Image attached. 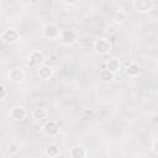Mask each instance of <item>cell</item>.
<instances>
[{
    "instance_id": "obj_1",
    "label": "cell",
    "mask_w": 158,
    "mask_h": 158,
    "mask_svg": "<svg viewBox=\"0 0 158 158\" xmlns=\"http://www.w3.org/2000/svg\"><path fill=\"white\" fill-rule=\"evenodd\" d=\"M60 33H62V30L57 25H54V23H47V25L43 26V30H42L43 37H46L48 40L59 38L60 37Z\"/></svg>"
},
{
    "instance_id": "obj_2",
    "label": "cell",
    "mask_w": 158,
    "mask_h": 158,
    "mask_svg": "<svg viewBox=\"0 0 158 158\" xmlns=\"http://www.w3.org/2000/svg\"><path fill=\"white\" fill-rule=\"evenodd\" d=\"M111 48H112L111 42L105 37H100L94 42V49L99 54H107L111 51Z\"/></svg>"
},
{
    "instance_id": "obj_3",
    "label": "cell",
    "mask_w": 158,
    "mask_h": 158,
    "mask_svg": "<svg viewBox=\"0 0 158 158\" xmlns=\"http://www.w3.org/2000/svg\"><path fill=\"white\" fill-rule=\"evenodd\" d=\"M1 40H2V42L7 43V44H12V43H16L20 40V33L16 28L10 27V28H6V30L2 31Z\"/></svg>"
},
{
    "instance_id": "obj_4",
    "label": "cell",
    "mask_w": 158,
    "mask_h": 158,
    "mask_svg": "<svg viewBox=\"0 0 158 158\" xmlns=\"http://www.w3.org/2000/svg\"><path fill=\"white\" fill-rule=\"evenodd\" d=\"M42 131L46 136H49V137H54L59 133L60 131V125L57 122V121H47L43 127H42Z\"/></svg>"
},
{
    "instance_id": "obj_5",
    "label": "cell",
    "mask_w": 158,
    "mask_h": 158,
    "mask_svg": "<svg viewBox=\"0 0 158 158\" xmlns=\"http://www.w3.org/2000/svg\"><path fill=\"white\" fill-rule=\"evenodd\" d=\"M133 7L139 14H148L153 9V0H133Z\"/></svg>"
},
{
    "instance_id": "obj_6",
    "label": "cell",
    "mask_w": 158,
    "mask_h": 158,
    "mask_svg": "<svg viewBox=\"0 0 158 158\" xmlns=\"http://www.w3.org/2000/svg\"><path fill=\"white\" fill-rule=\"evenodd\" d=\"M7 79L11 81V83H15V84H20L25 79V72L21 69V68H12L9 70L7 73Z\"/></svg>"
},
{
    "instance_id": "obj_7",
    "label": "cell",
    "mask_w": 158,
    "mask_h": 158,
    "mask_svg": "<svg viewBox=\"0 0 158 158\" xmlns=\"http://www.w3.org/2000/svg\"><path fill=\"white\" fill-rule=\"evenodd\" d=\"M43 62H44V54H43V52H41V51H33V52L30 53L28 60H27L28 65H31V67H40L41 64H43Z\"/></svg>"
},
{
    "instance_id": "obj_8",
    "label": "cell",
    "mask_w": 158,
    "mask_h": 158,
    "mask_svg": "<svg viewBox=\"0 0 158 158\" xmlns=\"http://www.w3.org/2000/svg\"><path fill=\"white\" fill-rule=\"evenodd\" d=\"M37 77L41 80H49L53 77V68L47 64H41L37 68Z\"/></svg>"
},
{
    "instance_id": "obj_9",
    "label": "cell",
    "mask_w": 158,
    "mask_h": 158,
    "mask_svg": "<svg viewBox=\"0 0 158 158\" xmlns=\"http://www.w3.org/2000/svg\"><path fill=\"white\" fill-rule=\"evenodd\" d=\"M59 38L62 40L63 43L70 44V43L77 41V33L74 31H72V30H62V33H60Z\"/></svg>"
},
{
    "instance_id": "obj_10",
    "label": "cell",
    "mask_w": 158,
    "mask_h": 158,
    "mask_svg": "<svg viewBox=\"0 0 158 158\" xmlns=\"http://www.w3.org/2000/svg\"><path fill=\"white\" fill-rule=\"evenodd\" d=\"M26 115H27V112H26V110H25L22 106H15V107H12L11 111H10L11 118H14V120H16V121L23 120V118L26 117Z\"/></svg>"
},
{
    "instance_id": "obj_11",
    "label": "cell",
    "mask_w": 158,
    "mask_h": 158,
    "mask_svg": "<svg viewBox=\"0 0 158 158\" xmlns=\"http://www.w3.org/2000/svg\"><path fill=\"white\" fill-rule=\"evenodd\" d=\"M86 154H88V152H86L85 147H83V146H75L69 152V156L72 158H84V157H86Z\"/></svg>"
},
{
    "instance_id": "obj_12",
    "label": "cell",
    "mask_w": 158,
    "mask_h": 158,
    "mask_svg": "<svg viewBox=\"0 0 158 158\" xmlns=\"http://www.w3.org/2000/svg\"><path fill=\"white\" fill-rule=\"evenodd\" d=\"M127 19H128V16H127V14L123 10H116L114 12V15H112V21L115 23H117V25L125 23L127 21Z\"/></svg>"
},
{
    "instance_id": "obj_13",
    "label": "cell",
    "mask_w": 158,
    "mask_h": 158,
    "mask_svg": "<svg viewBox=\"0 0 158 158\" xmlns=\"http://www.w3.org/2000/svg\"><path fill=\"white\" fill-rule=\"evenodd\" d=\"M114 75L115 73H112L111 70H109L107 68H104L99 72V79L102 81V83H110L112 79H114Z\"/></svg>"
},
{
    "instance_id": "obj_14",
    "label": "cell",
    "mask_w": 158,
    "mask_h": 158,
    "mask_svg": "<svg viewBox=\"0 0 158 158\" xmlns=\"http://www.w3.org/2000/svg\"><path fill=\"white\" fill-rule=\"evenodd\" d=\"M105 68H107L112 73H117L120 70V68H121V63H120V60L117 58H111V59H109L106 62V67Z\"/></svg>"
},
{
    "instance_id": "obj_15",
    "label": "cell",
    "mask_w": 158,
    "mask_h": 158,
    "mask_svg": "<svg viewBox=\"0 0 158 158\" xmlns=\"http://www.w3.org/2000/svg\"><path fill=\"white\" fill-rule=\"evenodd\" d=\"M139 72H141L139 65L136 64V63H131V64H128V65L126 67V74H127L128 77H132V78L138 77V75H139Z\"/></svg>"
},
{
    "instance_id": "obj_16",
    "label": "cell",
    "mask_w": 158,
    "mask_h": 158,
    "mask_svg": "<svg viewBox=\"0 0 158 158\" xmlns=\"http://www.w3.org/2000/svg\"><path fill=\"white\" fill-rule=\"evenodd\" d=\"M60 153V149L57 144H49L46 149H44V154L47 157H51V158H54V157H58Z\"/></svg>"
},
{
    "instance_id": "obj_17",
    "label": "cell",
    "mask_w": 158,
    "mask_h": 158,
    "mask_svg": "<svg viewBox=\"0 0 158 158\" xmlns=\"http://www.w3.org/2000/svg\"><path fill=\"white\" fill-rule=\"evenodd\" d=\"M47 115H48L47 114V110L43 109V107H36L32 111V117L35 120H43V118L47 117Z\"/></svg>"
},
{
    "instance_id": "obj_18",
    "label": "cell",
    "mask_w": 158,
    "mask_h": 158,
    "mask_svg": "<svg viewBox=\"0 0 158 158\" xmlns=\"http://www.w3.org/2000/svg\"><path fill=\"white\" fill-rule=\"evenodd\" d=\"M19 151H20V143H17V142H11V143L7 146V148H6V154H7L9 157H12V156H15Z\"/></svg>"
},
{
    "instance_id": "obj_19",
    "label": "cell",
    "mask_w": 158,
    "mask_h": 158,
    "mask_svg": "<svg viewBox=\"0 0 158 158\" xmlns=\"http://www.w3.org/2000/svg\"><path fill=\"white\" fill-rule=\"evenodd\" d=\"M7 96V90H6V86L4 84L0 85V100H5Z\"/></svg>"
},
{
    "instance_id": "obj_20",
    "label": "cell",
    "mask_w": 158,
    "mask_h": 158,
    "mask_svg": "<svg viewBox=\"0 0 158 158\" xmlns=\"http://www.w3.org/2000/svg\"><path fill=\"white\" fill-rule=\"evenodd\" d=\"M151 149H152L156 154H158V139H156V141L152 142V144H151Z\"/></svg>"
},
{
    "instance_id": "obj_21",
    "label": "cell",
    "mask_w": 158,
    "mask_h": 158,
    "mask_svg": "<svg viewBox=\"0 0 158 158\" xmlns=\"http://www.w3.org/2000/svg\"><path fill=\"white\" fill-rule=\"evenodd\" d=\"M63 2H65L67 5H77L79 0H63Z\"/></svg>"
}]
</instances>
